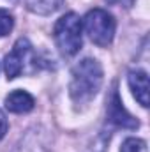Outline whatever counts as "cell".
<instances>
[{
  "label": "cell",
  "mask_w": 150,
  "mask_h": 152,
  "mask_svg": "<svg viewBox=\"0 0 150 152\" xmlns=\"http://www.w3.org/2000/svg\"><path fill=\"white\" fill-rule=\"evenodd\" d=\"M34 104V97L25 90H14L5 97V108L12 113H28Z\"/></svg>",
  "instance_id": "52a82bcc"
},
{
  "label": "cell",
  "mask_w": 150,
  "mask_h": 152,
  "mask_svg": "<svg viewBox=\"0 0 150 152\" xmlns=\"http://www.w3.org/2000/svg\"><path fill=\"white\" fill-rule=\"evenodd\" d=\"M85 30L88 34V37L92 39V42H95L97 46H108L111 44L115 37V18L108 11L104 9H92L87 12L85 20H83Z\"/></svg>",
  "instance_id": "3957f363"
},
{
  "label": "cell",
  "mask_w": 150,
  "mask_h": 152,
  "mask_svg": "<svg viewBox=\"0 0 150 152\" xmlns=\"http://www.w3.org/2000/svg\"><path fill=\"white\" fill-rule=\"evenodd\" d=\"M108 120L115 126L125 127V129H136L140 126V122L131 113H127V110L122 106V101H120V96H118L117 88L111 92V97L108 101Z\"/></svg>",
  "instance_id": "5b68a950"
},
{
  "label": "cell",
  "mask_w": 150,
  "mask_h": 152,
  "mask_svg": "<svg viewBox=\"0 0 150 152\" xmlns=\"http://www.w3.org/2000/svg\"><path fill=\"white\" fill-rule=\"evenodd\" d=\"M53 37L58 46V50L67 55L73 57L81 50V20L76 12H67L64 14L60 20H57L55 28H53Z\"/></svg>",
  "instance_id": "7a4b0ae2"
},
{
  "label": "cell",
  "mask_w": 150,
  "mask_h": 152,
  "mask_svg": "<svg viewBox=\"0 0 150 152\" xmlns=\"http://www.w3.org/2000/svg\"><path fill=\"white\" fill-rule=\"evenodd\" d=\"M30 57H32V44L28 42V39H18L12 51L9 55H5V60H4V69H5L7 80H14L16 76L21 75L25 71V66L28 64L27 60Z\"/></svg>",
  "instance_id": "277c9868"
},
{
  "label": "cell",
  "mask_w": 150,
  "mask_h": 152,
  "mask_svg": "<svg viewBox=\"0 0 150 152\" xmlns=\"http://www.w3.org/2000/svg\"><path fill=\"white\" fill-rule=\"evenodd\" d=\"M7 127H9V124H7V118H5L4 112L0 110V140L5 136V133H7Z\"/></svg>",
  "instance_id": "8fae6325"
},
{
  "label": "cell",
  "mask_w": 150,
  "mask_h": 152,
  "mask_svg": "<svg viewBox=\"0 0 150 152\" xmlns=\"http://www.w3.org/2000/svg\"><path fill=\"white\" fill-rule=\"evenodd\" d=\"M120 152H147V143L140 138H127L122 143Z\"/></svg>",
  "instance_id": "9c48e42d"
},
{
  "label": "cell",
  "mask_w": 150,
  "mask_h": 152,
  "mask_svg": "<svg viewBox=\"0 0 150 152\" xmlns=\"http://www.w3.org/2000/svg\"><path fill=\"white\" fill-rule=\"evenodd\" d=\"M12 25H14V20H12V16H11L7 11L0 9V37L7 36V34L12 30Z\"/></svg>",
  "instance_id": "30bf717a"
},
{
  "label": "cell",
  "mask_w": 150,
  "mask_h": 152,
  "mask_svg": "<svg viewBox=\"0 0 150 152\" xmlns=\"http://www.w3.org/2000/svg\"><path fill=\"white\" fill-rule=\"evenodd\" d=\"M127 81H129V87H131L136 101L147 108L149 106V76H147V73L141 69H133L127 75Z\"/></svg>",
  "instance_id": "8992f818"
},
{
  "label": "cell",
  "mask_w": 150,
  "mask_h": 152,
  "mask_svg": "<svg viewBox=\"0 0 150 152\" xmlns=\"http://www.w3.org/2000/svg\"><path fill=\"white\" fill-rule=\"evenodd\" d=\"M108 4H111V5H120V7H125V9H129V7H133L134 5V0H106Z\"/></svg>",
  "instance_id": "7c38bea8"
},
{
  "label": "cell",
  "mask_w": 150,
  "mask_h": 152,
  "mask_svg": "<svg viewBox=\"0 0 150 152\" xmlns=\"http://www.w3.org/2000/svg\"><path fill=\"white\" fill-rule=\"evenodd\" d=\"M69 94L76 104H85L95 97L103 85V67L95 58H83L73 67Z\"/></svg>",
  "instance_id": "6da1fadb"
},
{
  "label": "cell",
  "mask_w": 150,
  "mask_h": 152,
  "mask_svg": "<svg viewBox=\"0 0 150 152\" xmlns=\"http://www.w3.org/2000/svg\"><path fill=\"white\" fill-rule=\"evenodd\" d=\"M64 0H27V7L28 11L36 12V14H51L55 12L60 5H62Z\"/></svg>",
  "instance_id": "ba28073f"
}]
</instances>
